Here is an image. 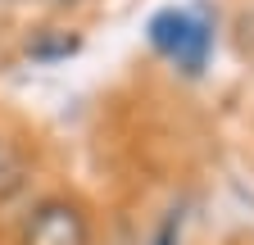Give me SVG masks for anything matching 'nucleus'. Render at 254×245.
<instances>
[{"label": "nucleus", "instance_id": "f257e3e1", "mask_svg": "<svg viewBox=\"0 0 254 245\" xmlns=\"http://www.w3.org/2000/svg\"><path fill=\"white\" fill-rule=\"evenodd\" d=\"M145 37L164 59H173L186 77H200L209 55H213V14L204 5H186V9L168 5V9H159L145 23Z\"/></svg>", "mask_w": 254, "mask_h": 245}, {"label": "nucleus", "instance_id": "f03ea898", "mask_svg": "<svg viewBox=\"0 0 254 245\" xmlns=\"http://www.w3.org/2000/svg\"><path fill=\"white\" fill-rule=\"evenodd\" d=\"M23 245H91L86 213L68 200H46L23 227Z\"/></svg>", "mask_w": 254, "mask_h": 245}, {"label": "nucleus", "instance_id": "7ed1b4c3", "mask_svg": "<svg viewBox=\"0 0 254 245\" xmlns=\"http://www.w3.org/2000/svg\"><path fill=\"white\" fill-rule=\"evenodd\" d=\"M82 50V37L77 32H64V27H46V32H37L27 41V55L41 59V64H55V59H68Z\"/></svg>", "mask_w": 254, "mask_h": 245}, {"label": "nucleus", "instance_id": "20e7f679", "mask_svg": "<svg viewBox=\"0 0 254 245\" xmlns=\"http://www.w3.org/2000/svg\"><path fill=\"white\" fill-rule=\"evenodd\" d=\"M18 182H23V155L0 136V195H9Z\"/></svg>", "mask_w": 254, "mask_h": 245}, {"label": "nucleus", "instance_id": "39448f33", "mask_svg": "<svg viewBox=\"0 0 254 245\" xmlns=\"http://www.w3.org/2000/svg\"><path fill=\"white\" fill-rule=\"evenodd\" d=\"M59 5H68V0H59Z\"/></svg>", "mask_w": 254, "mask_h": 245}]
</instances>
